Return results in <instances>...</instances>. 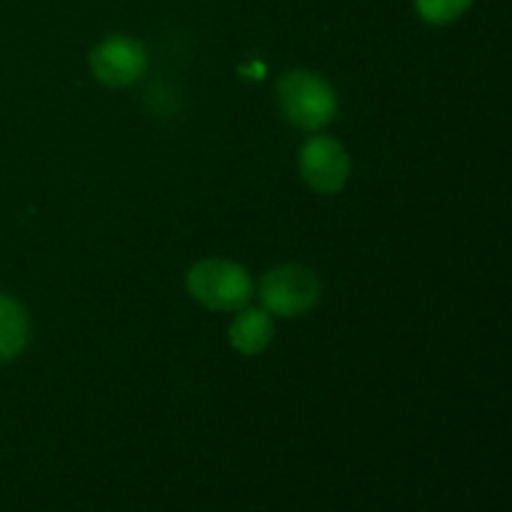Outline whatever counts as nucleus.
<instances>
[{
  "label": "nucleus",
  "mask_w": 512,
  "mask_h": 512,
  "mask_svg": "<svg viewBox=\"0 0 512 512\" xmlns=\"http://www.w3.org/2000/svg\"><path fill=\"white\" fill-rule=\"evenodd\" d=\"M278 103L290 123L310 133L333 123L338 115V95L333 85L313 70L285 73L278 80Z\"/></svg>",
  "instance_id": "f257e3e1"
},
{
  "label": "nucleus",
  "mask_w": 512,
  "mask_h": 512,
  "mask_svg": "<svg viewBox=\"0 0 512 512\" xmlns=\"http://www.w3.org/2000/svg\"><path fill=\"white\" fill-rule=\"evenodd\" d=\"M188 293L200 305L220 313H238L253 300L255 285L248 270L233 260H200L188 273Z\"/></svg>",
  "instance_id": "f03ea898"
},
{
  "label": "nucleus",
  "mask_w": 512,
  "mask_h": 512,
  "mask_svg": "<svg viewBox=\"0 0 512 512\" xmlns=\"http://www.w3.org/2000/svg\"><path fill=\"white\" fill-rule=\"evenodd\" d=\"M258 298L270 315L298 318L318 305L320 280L310 268L298 263L268 270L260 280Z\"/></svg>",
  "instance_id": "7ed1b4c3"
},
{
  "label": "nucleus",
  "mask_w": 512,
  "mask_h": 512,
  "mask_svg": "<svg viewBox=\"0 0 512 512\" xmlns=\"http://www.w3.org/2000/svg\"><path fill=\"white\" fill-rule=\"evenodd\" d=\"M90 70L108 88H128L148 70V53L130 35H108L90 50Z\"/></svg>",
  "instance_id": "20e7f679"
},
{
  "label": "nucleus",
  "mask_w": 512,
  "mask_h": 512,
  "mask_svg": "<svg viewBox=\"0 0 512 512\" xmlns=\"http://www.w3.org/2000/svg\"><path fill=\"white\" fill-rule=\"evenodd\" d=\"M298 168L305 183L320 195H335L348 185L350 155L330 135H313L300 148Z\"/></svg>",
  "instance_id": "39448f33"
},
{
  "label": "nucleus",
  "mask_w": 512,
  "mask_h": 512,
  "mask_svg": "<svg viewBox=\"0 0 512 512\" xmlns=\"http://www.w3.org/2000/svg\"><path fill=\"white\" fill-rule=\"evenodd\" d=\"M275 335L273 315L265 308H243L230 325V345L243 355H258Z\"/></svg>",
  "instance_id": "423d86ee"
},
{
  "label": "nucleus",
  "mask_w": 512,
  "mask_h": 512,
  "mask_svg": "<svg viewBox=\"0 0 512 512\" xmlns=\"http://www.w3.org/2000/svg\"><path fill=\"white\" fill-rule=\"evenodd\" d=\"M30 338V320L23 305L0 293V363H10L23 353Z\"/></svg>",
  "instance_id": "0eeeda50"
},
{
  "label": "nucleus",
  "mask_w": 512,
  "mask_h": 512,
  "mask_svg": "<svg viewBox=\"0 0 512 512\" xmlns=\"http://www.w3.org/2000/svg\"><path fill=\"white\" fill-rule=\"evenodd\" d=\"M470 5H473V0H415V8H418L420 18L433 25L453 23Z\"/></svg>",
  "instance_id": "6e6552de"
}]
</instances>
